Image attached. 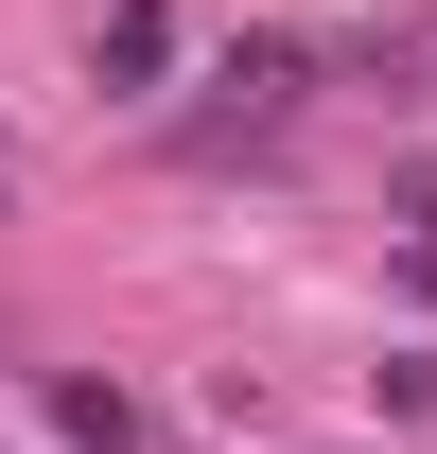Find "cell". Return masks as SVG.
<instances>
[{"instance_id": "cell-3", "label": "cell", "mask_w": 437, "mask_h": 454, "mask_svg": "<svg viewBox=\"0 0 437 454\" xmlns=\"http://www.w3.org/2000/svg\"><path fill=\"white\" fill-rule=\"evenodd\" d=\"M368 402H385V419H437V349H385V367H368Z\"/></svg>"}, {"instance_id": "cell-2", "label": "cell", "mask_w": 437, "mask_h": 454, "mask_svg": "<svg viewBox=\"0 0 437 454\" xmlns=\"http://www.w3.org/2000/svg\"><path fill=\"white\" fill-rule=\"evenodd\" d=\"M175 53V18H158V0H106V35H88V70H158Z\"/></svg>"}, {"instance_id": "cell-1", "label": "cell", "mask_w": 437, "mask_h": 454, "mask_svg": "<svg viewBox=\"0 0 437 454\" xmlns=\"http://www.w3.org/2000/svg\"><path fill=\"white\" fill-rule=\"evenodd\" d=\"M53 437L70 454H140V402H123L106 367H70V385H53Z\"/></svg>"}, {"instance_id": "cell-4", "label": "cell", "mask_w": 437, "mask_h": 454, "mask_svg": "<svg viewBox=\"0 0 437 454\" xmlns=\"http://www.w3.org/2000/svg\"><path fill=\"white\" fill-rule=\"evenodd\" d=\"M0 192H18V175H0Z\"/></svg>"}]
</instances>
